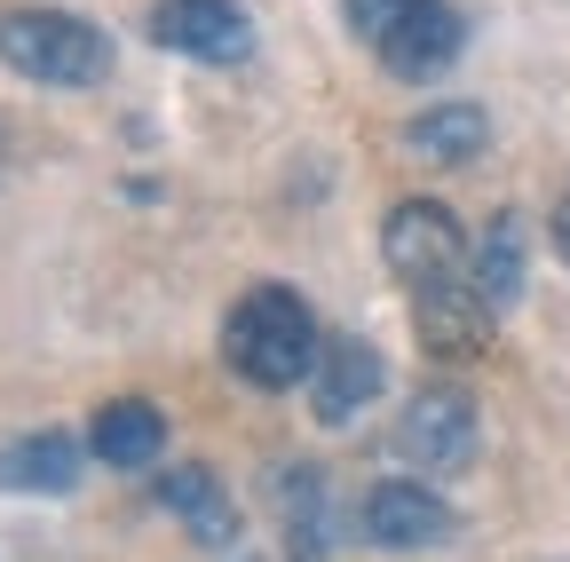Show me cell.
<instances>
[{
    "mask_svg": "<svg viewBox=\"0 0 570 562\" xmlns=\"http://www.w3.org/2000/svg\"><path fill=\"white\" fill-rule=\"evenodd\" d=\"M491 317H499V302L475 286V269H460V277H444V286H420L412 294L420 348H436V357H483V348H491Z\"/></svg>",
    "mask_w": 570,
    "mask_h": 562,
    "instance_id": "7",
    "label": "cell"
},
{
    "mask_svg": "<svg viewBox=\"0 0 570 562\" xmlns=\"http://www.w3.org/2000/svg\"><path fill=\"white\" fill-rule=\"evenodd\" d=\"M277 507H285L294 546L317 562V546H325V475H317V467H285V475H277Z\"/></svg>",
    "mask_w": 570,
    "mask_h": 562,
    "instance_id": "15",
    "label": "cell"
},
{
    "mask_svg": "<svg viewBox=\"0 0 570 562\" xmlns=\"http://www.w3.org/2000/svg\"><path fill=\"white\" fill-rule=\"evenodd\" d=\"M460 48H468V24H460V9H444V0H420V9L381 40V63L396 80H436V72H452L460 63Z\"/></svg>",
    "mask_w": 570,
    "mask_h": 562,
    "instance_id": "9",
    "label": "cell"
},
{
    "mask_svg": "<svg viewBox=\"0 0 570 562\" xmlns=\"http://www.w3.org/2000/svg\"><path fill=\"white\" fill-rule=\"evenodd\" d=\"M381 396V348L373 341H356V333H333L317 348V373H309V404L325 428H341V420H356Z\"/></svg>",
    "mask_w": 570,
    "mask_h": 562,
    "instance_id": "8",
    "label": "cell"
},
{
    "mask_svg": "<svg viewBox=\"0 0 570 562\" xmlns=\"http://www.w3.org/2000/svg\"><path fill=\"white\" fill-rule=\"evenodd\" d=\"M317 317H309V302L294 294V286H254V294H238V309L223 317V357H230V373L238 381H254V388H294V381H309L317 373Z\"/></svg>",
    "mask_w": 570,
    "mask_h": 562,
    "instance_id": "1",
    "label": "cell"
},
{
    "mask_svg": "<svg viewBox=\"0 0 570 562\" xmlns=\"http://www.w3.org/2000/svg\"><path fill=\"white\" fill-rule=\"evenodd\" d=\"M88 444H96L104 467H151L159 444H167V412H159V404H142V396H111V404L96 412Z\"/></svg>",
    "mask_w": 570,
    "mask_h": 562,
    "instance_id": "13",
    "label": "cell"
},
{
    "mask_svg": "<svg viewBox=\"0 0 570 562\" xmlns=\"http://www.w3.org/2000/svg\"><path fill=\"white\" fill-rule=\"evenodd\" d=\"M381 254H389V269L404 277L412 294L420 286H444V277L468 269V238L452 223V206H436V198H404L396 215L381 223Z\"/></svg>",
    "mask_w": 570,
    "mask_h": 562,
    "instance_id": "3",
    "label": "cell"
},
{
    "mask_svg": "<svg viewBox=\"0 0 570 562\" xmlns=\"http://www.w3.org/2000/svg\"><path fill=\"white\" fill-rule=\"evenodd\" d=\"M365 546H381V554H420V546H452V531H460V515H452V500L444 491H428V483H404V475H389V483H373L365 491Z\"/></svg>",
    "mask_w": 570,
    "mask_h": 562,
    "instance_id": "5",
    "label": "cell"
},
{
    "mask_svg": "<svg viewBox=\"0 0 570 562\" xmlns=\"http://www.w3.org/2000/svg\"><path fill=\"white\" fill-rule=\"evenodd\" d=\"M483 135H491V119L452 96V103H428V111L404 119V151L428 159V167H468V159L483 151Z\"/></svg>",
    "mask_w": 570,
    "mask_h": 562,
    "instance_id": "12",
    "label": "cell"
},
{
    "mask_svg": "<svg viewBox=\"0 0 570 562\" xmlns=\"http://www.w3.org/2000/svg\"><path fill=\"white\" fill-rule=\"evenodd\" d=\"M71 483H80V444L63 428H32V436L0 444V491H48V500H63Z\"/></svg>",
    "mask_w": 570,
    "mask_h": 562,
    "instance_id": "10",
    "label": "cell"
},
{
    "mask_svg": "<svg viewBox=\"0 0 570 562\" xmlns=\"http://www.w3.org/2000/svg\"><path fill=\"white\" fill-rule=\"evenodd\" d=\"M412 9H420V0H341L348 32H356V40H373V48H381V40H389V32H396Z\"/></svg>",
    "mask_w": 570,
    "mask_h": 562,
    "instance_id": "16",
    "label": "cell"
},
{
    "mask_svg": "<svg viewBox=\"0 0 570 562\" xmlns=\"http://www.w3.org/2000/svg\"><path fill=\"white\" fill-rule=\"evenodd\" d=\"M151 40L190 56V63H246L254 56V17L238 0H159Z\"/></svg>",
    "mask_w": 570,
    "mask_h": 562,
    "instance_id": "6",
    "label": "cell"
},
{
    "mask_svg": "<svg viewBox=\"0 0 570 562\" xmlns=\"http://www.w3.org/2000/svg\"><path fill=\"white\" fill-rule=\"evenodd\" d=\"M159 500H167V515H183V531L198 546H230L238 539V507H230V491H223L214 467H167Z\"/></svg>",
    "mask_w": 570,
    "mask_h": 562,
    "instance_id": "11",
    "label": "cell"
},
{
    "mask_svg": "<svg viewBox=\"0 0 570 562\" xmlns=\"http://www.w3.org/2000/svg\"><path fill=\"white\" fill-rule=\"evenodd\" d=\"M554 254L570 262V190H562V206H554Z\"/></svg>",
    "mask_w": 570,
    "mask_h": 562,
    "instance_id": "17",
    "label": "cell"
},
{
    "mask_svg": "<svg viewBox=\"0 0 570 562\" xmlns=\"http://www.w3.org/2000/svg\"><path fill=\"white\" fill-rule=\"evenodd\" d=\"M475 286L508 309L523 294V215H491L483 223V246H475Z\"/></svg>",
    "mask_w": 570,
    "mask_h": 562,
    "instance_id": "14",
    "label": "cell"
},
{
    "mask_svg": "<svg viewBox=\"0 0 570 562\" xmlns=\"http://www.w3.org/2000/svg\"><path fill=\"white\" fill-rule=\"evenodd\" d=\"M396 460L404 467H420V475H452V467H468V452H475V404L460 396V388H420L404 412H396Z\"/></svg>",
    "mask_w": 570,
    "mask_h": 562,
    "instance_id": "4",
    "label": "cell"
},
{
    "mask_svg": "<svg viewBox=\"0 0 570 562\" xmlns=\"http://www.w3.org/2000/svg\"><path fill=\"white\" fill-rule=\"evenodd\" d=\"M0 63L40 88H96L111 72V40L71 9H0Z\"/></svg>",
    "mask_w": 570,
    "mask_h": 562,
    "instance_id": "2",
    "label": "cell"
}]
</instances>
